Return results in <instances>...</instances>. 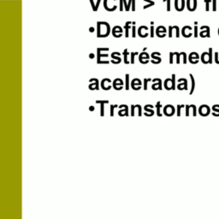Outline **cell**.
Wrapping results in <instances>:
<instances>
[{
    "instance_id": "4316f807",
    "label": "cell",
    "mask_w": 219,
    "mask_h": 219,
    "mask_svg": "<svg viewBox=\"0 0 219 219\" xmlns=\"http://www.w3.org/2000/svg\"><path fill=\"white\" fill-rule=\"evenodd\" d=\"M118 107L117 104H111V117H114V110Z\"/></svg>"
},
{
    "instance_id": "f35d334b",
    "label": "cell",
    "mask_w": 219,
    "mask_h": 219,
    "mask_svg": "<svg viewBox=\"0 0 219 219\" xmlns=\"http://www.w3.org/2000/svg\"><path fill=\"white\" fill-rule=\"evenodd\" d=\"M182 55H183V63H187V54L185 52H182Z\"/></svg>"
},
{
    "instance_id": "603a6c76",
    "label": "cell",
    "mask_w": 219,
    "mask_h": 219,
    "mask_svg": "<svg viewBox=\"0 0 219 219\" xmlns=\"http://www.w3.org/2000/svg\"><path fill=\"white\" fill-rule=\"evenodd\" d=\"M125 80H126V83H125V88L126 90H129L130 86H131V82L129 81V74H126V76H125Z\"/></svg>"
},
{
    "instance_id": "277c9868",
    "label": "cell",
    "mask_w": 219,
    "mask_h": 219,
    "mask_svg": "<svg viewBox=\"0 0 219 219\" xmlns=\"http://www.w3.org/2000/svg\"><path fill=\"white\" fill-rule=\"evenodd\" d=\"M123 80L120 78H117V79H115L112 82V86L114 87L115 90H117V91H120L123 89Z\"/></svg>"
},
{
    "instance_id": "836d02e7",
    "label": "cell",
    "mask_w": 219,
    "mask_h": 219,
    "mask_svg": "<svg viewBox=\"0 0 219 219\" xmlns=\"http://www.w3.org/2000/svg\"><path fill=\"white\" fill-rule=\"evenodd\" d=\"M204 1H205V5H206L205 11H209V9H210V7H209V4H210V0H204Z\"/></svg>"
},
{
    "instance_id": "9c48e42d",
    "label": "cell",
    "mask_w": 219,
    "mask_h": 219,
    "mask_svg": "<svg viewBox=\"0 0 219 219\" xmlns=\"http://www.w3.org/2000/svg\"><path fill=\"white\" fill-rule=\"evenodd\" d=\"M187 6L188 11H195L197 6V0H187Z\"/></svg>"
},
{
    "instance_id": "ba28073f",
    "label": "cell",
    "mask_w": 219,
    "mask_h": 219,
    "mask_svg": "<svg viewBox=\"0 0 219 219\" xmlns=\"http://www.w3.org/2000/svg\"><path fill=\"white\" fill-rule=\"evenodd\" d=\"M123 28L120 26H116L114 27L113 30H112V34L114 37L116 38H120L123 35Z\"/></svg>"
},
{
    "instance_id": "d4e9b609",
    "label": "cell",
    "mask_w": 219,
    "mask_h": 219,
    "mask_svg": "<svg viewBox=\"0 0 219 219\" xmlns=\"http://www.w3.org/2000/svg\"><path fill=\"white\" fill-rule=\"evenodd\" d=\"M190 75V78H191V80H192V87H191V91H190V94H192L194 91V87H195V81H194V78L192 74L189 75Z\"/></svg>"
},
{
    "instance_id": "484cf974",
    "label": "cell",
    "mask_w": 219,
    "mask_h": 219,
    "mask_svg": "<svg viewBox=\"0 0 219 219\" xmlns=\"http://www.w3.org/2000/svg\"><path fill=\"white\" fill-rule=\"evenodd\" d=\"M130 23H131V22H128L126 24H125V37L126 38H128L129 36V29L130 28V27H129V25H130Z\"/></svg>"
},
{
    "instance_id": "8d00e7d4",
    "label": "cell",
    "mask_w": 219,
    "mask_h": 219,
    "mask_svg": "<svg viewBox=\"0 0 219 219\" xmlns=\"http://www.w3.org/2000/svg\"><path fill=\"white\" fill-rule=\"evenodd\" d=\"M173 55H174L173 52H170V64L173 63Z\"/></svg>"
},
{
    "instance_id": "ac0fdd59",
    "label": "cell",
    "mask_w": 219,
    "mask_h": 219,
    "mask_svg": "<svg viewBox=\"0 0 219 219\" xmlns=\"http://www.w3.org/2000/svg\"><path fill=\"white\" fill-rule=\"evenodd\" d=\"M182 80H183V82H181V80H178V82H181V83H180L177 86V87L179 90H187V80L184 78H182Z\"/></svg>"
},
{
    "instance_id": "30bf717a",
    "label": "cell",
    "mask_w": 219,
    "mask_h": 219,
    "mask_svg": "<svg viewBox=\"0 0 219 219\" xmlns=\"http://www.w3.org/2000/svg\"><path fill=\"white\" fill-rule=\"evenodd\" d=\"M110 103L109 100H96V104H100V116L104 117V104Z\"/></svg>"
},
{
    "instance_id": "e0dca14e",
    "label": "cell",
    "mask_w": 219,
    "mask_h": 219,
    "mask_svg": "<svg viewBox=\"0 0 219 219\" xmlns=\"http://www.w3.org/2000/svg\"><path fill=\"white\" fill-rule=\"evenodd\" d=\"M149 57H150L149 54H148V53H146V52H144V51H143V52L140 55L139 59H140V62H141L142 64H146L147 63H146L144 59H146V60H149Z\"/></svg>"
},
{
    "instance_id": "ab89813d",
    "label": "cell",
    "mask_w": 219,
    "mask_h": 219,
    "mask_svg": "<svg viewBox=\"0 0 219 219\" xmlns=\"http://www.w3.org/2000/svg\"><path fill=\"white\" fill-rule=\"evenodd\" d=\"M172 29H173V27H170V29H169V37H172Z\"/></svg>"
},
{
    "instance_id": "6da1fadb",
    "label": "cell",
    "mask_w": 219,
    "mask_h": 219,
    "mask_svg": "<svg viewBox=\"0 0 219 219\" xmlns=\"http://www.w3.org/2000/svg\"><path fill=\"white\" fill-rule=\"evenodd\" d=\"M98 25V38H105L110 34L111 32V27H110L109 23L104 22H98L97 23Z\"/></svg>"
},
{
    "instance_id": "1f68e13d",
    "label": "cell",
    "mask_w": 219,
    "mask_h": 219,
    "mask_svg": "<svg viewBox=\"0 0 219 219\" xmlns=\"http://www.w3.org/2000/svg\"><path fill=\"white\" fill-rule=\"evenodd\" d=\"M184 106H185V105H183V104H181V105L178 104V105H177V116H178V117L181 116V108H182V107H184Z\"/></svg>"
},
{
    "instance_id": "8fae6325",
    "label": "cell",
    "mask_w": 219,
    "mask_h": 219,
    "mask_svg": "<svg viewBox=\"0 0 219 219\" xmlns=\"http://www.w3.org/2000/svg\"><path fill=\"white\" fill-rule=\"evenodd\" d=\"M175 10L178 11H181L184 9L185 6V0H175Z\"/></svg>"
},
{
    "instance_id": "d6a6232c",
    "label": "cell",
    "mask_w": 219,
    "mask_h": 219,
    "mask_svg": "<svg viewBox=\"0 0 219 219\" xmlns=\"http://www.w3.org/2000/svg\"><path fill=\"white\" fill-rule=\"evenodd\" d=\"M164 2H167V11H170V0H163Z\"/></svg>"
},
{
    "instance_id": "f1b7e54d",
    "label": "cell",
    "mask_w": 219,
    "mask_h": 219,
    "mask_svg": "<svg viewBox=\"0 0 219 219\" xmlns=\"http://www.w3.org/2000/svg\"><path fill=\"white\" fill-rule=\"evenodd\" d=\"M136 55H139V53L138 52H131V54H130V57H131V63L132 64H134L135 63V57L136 56Z\"/></svg>"
},
{
    "instance_id": "e575fe53",
    "label": "cell",
    "mask_w": 219,
    "mask_h": 219,
    "mask_svg": "<svg viewBox=\"0 0 219 219\" xmlns=\"http://www.w3.org/2000/svg\"><path fill=\"white\" fill-rule=\"evenodd\" d=\"M175 54L176 55V63H180V56H181V53H178V52H175Z\"/></svg>"
},
{
    "instance_id": "5bb4252c",
    "label": "cell",
    "mask_w": 219,
    "mask_h": 219,
    "mask_svg": "<svg viewBox=\"0 0 219 219\" xmlns=\"http://www.w3.org/2000/svg\"><path fill=\"white\" fill-rule=\"evenodd\" d=\"M111 57H112V58H113V60L111 61L113 63H121V61H122V59H121V54L119 53V52H113L112 54H111Z\"/></svg>"
},
{
    "instance_id": "7bdbcfd3",
    "label": "cell",
    "mask_w": 219,
    "mask_h": 219,
    "mask_svg": "<svg viewBox=\"0 0 219 219\" xmlns=\"http://www.w3.org/2000/svg\"><path fill=\"white\" fill-rule=\"evenodd\" d=\"M175 30H176V37L178 38L180 36V34H179V28L177 26H175Z\"/></svg>"
},
{
    "instance_id": "cb8c5ba5",
    "label": "cell",
    "mask_w": 219,
    "mask_h": 219,
    "mask_svg": "<svg viewBox=\"0 0 219 219\" xmlns=\"http://www.w3.org/2000/svg\"><path fill=\"white\" fill-rule=\"evenodd\" d=\"M161 107H162L161 102H160V101L157 102V104H156V108H157V115H158V117H162V114H161V112H160V108H161Z\"/></svg>"
},
{
    "instance_id": "8992f818",
    "label": "cell",
    "mask_w": 219,
    "mask_h": 219,
    "mask_svg": "<svg viewBox=\"0 0 219 219\" xmlns=\"http://www.w3.org/2000/svg\"><path fill=\"white\" fill-rule=\"evenodd\" d=\"M111 80H110L109 78H105V79L102 80V81H101V87H102V89L104 90V91H108V90L111 89Z\"/></svg>"
},
{
    "instance_id": "44dd1931",
    "label": "cell",
    "mask_w": 219,
    "mask_h": 219,
    "mask_svg": "<svg viewBox=\"0 0 219 219\" xmlns=\"http://www.w3.org/2000/svg\"><path fill=\"white\" fill-rule=\"evenodd\" d=\"M193 58L199 59V55H198L196 52H192V53L190 54V56H189V61H190L191 63H197L198 61H196V60L194 61Z\"/></svg>"
},
{
    "instance_id": "7dc6e473",
    "label": "cell",
    "mask_w": 219,
    "mask_h": 219,
    "mask_svg": "<svg viewBox=\"0 0 219 219\" xmlns=\"http://www.w3.org/2000/svg\"><path fill=\"white\" fill-rule=\"evenodd\" d=\"M218 34H219V30H218Z\"/></svg>"
},
{
    "instance_id": "9a60e30c",
    "label": "cell",
    "mask_w": 219,
    "mask_h": 219,
    "mask_svg": "<svg viewBox=\"0 0 219 219\" xmlns=\"http://www.w3.org/2000/svg\"><path fill=\"white\" fill-rule=\"evenodd\" d=\"M157 36H158L159 38H163L165 36V33H166V29L163 26H159L158 28H157Z\"/></svg>"
},
{
    "instance_id": "60d3db41",
    "label": "cell",
    "mask_w": 219,
    "mask_h": 219,
    "mask_svg": "<svg viewBox=\"0 0 219 219\" xmlns=\"http://www.w3.org/2000/svg\"><path fill=\"white\" fill-rule=\"evenodd\" d=\"M213 1V11H216V0H212Z\"/></svg>"
},
{
    "instance_id": "bcb514c9",
    "label": "cell",
    "mask_w": 219,
    "mask_h": 219,
    "mask_svg": "<svg viewBox=\"0 0 219 219\" xmlns=\"http://www.w3.org/2000/svg\"><path fill=\"white\" fill-rule=\"evenodd\" d=\"M89 109H90V111H93V106H91Z\"/></svg>"
},
{
    "instance_id": "83f0119b",
    "label": "cell",
    "mask_w": 219,
    "mask_h": 219,
    "mask_svg": "<svg viewBox=\"0 0 219 219\" xmlns=\"http://www.w3.org/2000/svg\"><path fill=\"white\" fill-rule=\"evenodd\" d=\"M128 55H129L128 50H127V49H125V50H124V51H123V56H124V63H125L126 64H129V62L127 60V57H128Z\"/></svg>"
},
{
    "instance_id": "b9f144b4",
    "label": "cell",
    "mask_w": 219,
    "mask_h": 219,
    "mask_svg": "<svg viewBox=\"0 0 219 219\" xmlns=\"http://www.w3.org/2000/svg\"><path fill=\"white\" fill-rule=\"evenodd\" d=\"M194 36H195V37H198V27H195V28H194Z\"/></svg>"
},
{
    "instance_id": "d6986e66",
    "label": "cell",
    "mask_w": 219,
    "mask_h": 219,
    "mask_svg": "<svg viewBox=\"0 0 219 219\" xmlns=\"http://www.w3.org/2000/svg\"><path fill=\"white\" fill-rule=\"evenodd\" d=\"M153 108H154V106L152 105V104H146L144 108L146 112H149V117H152L154 115V111L153 110H151V109H153Z\"/></svg>"
},
{
    "instance_id": "5b68a950",
    "label": "cell",
    "mask_w": 219,
    "mask_h": 219,
    "mask_svg": "<svg viewBox=\"0 0 219 219\" xmlns=\"http://www.w3.org/2000/svg\"><path fill=\"white\" fill-rule=\"evenodd\" d=\"M131 87L134 89V90H135V91H138V90H140L141 87V85H142V83H141V80H140V79H138V78H135V79H133L132 80H131Z\"/></svg>"
},
{
    "instance_id": "7402d4cb",
    "label": "cell",
    "mask_w": 219,
    "mask_h": 219,
    "mask_svg": "<svg viewBox=\"0 0 219 219\" xmlns=\"http://www.w3.org/2000/svg\"><path fill=\"white\" fill-rule=\"evenodd\" d=\"M201 59H202V62H203L204 63H209V61H210L209 53H208V52H204V53L202 54Z\"/></svg>"
},
{
    "instance_id": "4fadbf2b",
    "label": "cell",
    "mask_w": 219,
    "mask_h": 219,
    "mask_svg": "<svg viewBox=\"0 0 219 219\" xmlns=\"http://www.w3.org/2000/svg\"><path fill=\"white\" fill-rule=\"evenodd\" d=\"M123 105H124V110H123V107H119L122 110H120L118 111V115L120 117H124V116L129 117V106L127 104H123Z\"/></svg>"
},
{
    "instance_id": "4dcf8cb0",
    "label": "cell",
    "mask_w": 219,
    "mask_h": 219,
    "mask_svg": "<svg viewBox=\"0 0 219 219\" xmlns=\"http://www.w3.org/2000/svg\"><path fill=\"white\" fill-rule=\"evenodd\" d=\"M172 90H175V75H172Z\"/></svg>"
},
{
    "instance_id": "7a4b0ae2",
    "label": "cell",
    "mask_w": 219,
    "mask_h": 219,
    "mask_svg": "<svg viewBox=\"0 0 219 219\" xmlns=\"http://www.w3.org/2000/svg\"><path fill=\"white\" fill-rule=\"evenodd\" d=\"M89 86L88 88L92 91L93 90H99V84H98V80L97 78H92L89 80Z\"/></svg>"
},
{
    "instance_id": "74e56055",
    "label": "cell",
    "mask_w": 219,
    "mask_h": 219,
    "mask_svg": "<svg viewBox=\"0 0 219 219\" xmlns=\"http://www.w3.org/2000/svg\"><path fill=\"white\" fill-rule=\"evenodd\" d=\"M189 105H186V116L188 117L189 116Z\"/></svg>"
},
{
    "instance_id": "d590c367",
    "label": "cell",
    "mask_w": 219,
    "mask_h": 219,
    "mask_svg": "<svg viewBox=\"0 0 219 219\" xmlns=\"http://www.w3.org/2000/svg\"><path fill=\"white\" fill-rule=\"evenodd\" d=\"M211 52H212V49H211V48H210V50H209V57H210V61H209V63H212V59H211Z\"/></svg>"
},
{
    "instance_id": "f6af8a7d",
    "label": "cell",
    "mask_w": 219,
    "mask_h": 219,
    "mask_svg": "<svg viewBox=\"0 0 219 219\" xmlns=\"http://www.w3.org/2000/svg\"><path fill=\"white\" fill-rule=\"evenodd\" d=\"M154 36V34H153V27H151V37L152 38Z\"/></svg>"
},
{
    "instance_id": "ee69618b",
    "label": "cell",
    "mask_w": 219,
    "mask_h": 219,
    "mask_svg": "<svg viewBox=\"0 0 219 219\" xmlns=\"http://www.w3.org/2000/svg\"><path fill=\"white\" fill-rule=\"evenodd\" d=\"M132 36H133V38H135L136 36V34H135V26L133 27V35Z\"/></svg>"
},
{
    "instance_id": "ffe728a7",
    "label": "cell",
    "mask_w": 219,
    "mask_h": 219,
    "mask_svg": "<svg viewBox=\"0 0 219 219\" xmlns=\"http://www.w3.org/2000/svg\"><path fill=\"white\" fill-rule=\"evenodd\" d=\"M164 87L166 90H172V79H166L164 80Z\"/></svg>"
},
{
    "instance_id": "7c38bea8",
    "label": "cell",
    "mask_w": 219,
    "mask_h": 219,
    "mask_svg": "<svg viewBox=\"0 0 219 219\" xmlns=\"http://www.w3.org/2000/svg\"><path fill=\"white\" fill-rule=\"evenodd\" d=\"M160 53L159 52H152V57L154 58L152 59L151 62L153 63V64H158V63H161V57H160Z\"/></svg>"
},
{
    "instance_id": "3957f363",
    "label": "cell",
    "mask_w": 219,
    "mask_h": 219,
    "mask_svg": "<svg viewBox=\"0 0 219 219\" xmlns=\"http://www.w3.org/2000/svg\"><path fill=\"white\" fill-rule=\"evenodd\" d=\"M164 114L167 117H171L175 114V108L173 105L167 104L164 108Z\"/></svg>"
},
{
    "instance_id": "2e32d148",
    "label": "cell",
    "mask_w": 219,
    "mask_h": 219,
    "mask_svg": "<svg viewBox=\"0 0 219 219\" xmlns=\"http://www.w3.org/2000/svg\"><path fill=\"white\" fill-rule=\"evenodd\" d=\"M210 113V108L207 105H202L199 108V114L202 116H206Z\"/></svg>"
},
{
    "instance_id": "f546056e",
    "label": "cell",
    "mask_w": 219,
    "mask_h": 219,
    "mask_svg": "<svg viewBox=\"0 0 219 219\" xmlns=\"http://www.w3.org/2000/svg\"><path fill=\"white\" fill-rule=\"evenodd\" d=\"M152 80L151 78H148V79H144V90H147V83L149 81H152Z\"/></svg>"
},
{
    "instance_id": "52a82bcc",
    "label": "cell",
    "mask_w": 219,
    "mask_h": 219,
    "mask_svg": "<svg viewBox=\"0 0 219 219\" xmlns=\"http://www.w3.org/2000/svg\"><path fill=\"white\" fill-rule=\"evenodd\" d=\"M152 81L154 82L152 85V88L153 90H162V80L159 78H155L152 80Z\"/></svg>"
}]
</instances>
